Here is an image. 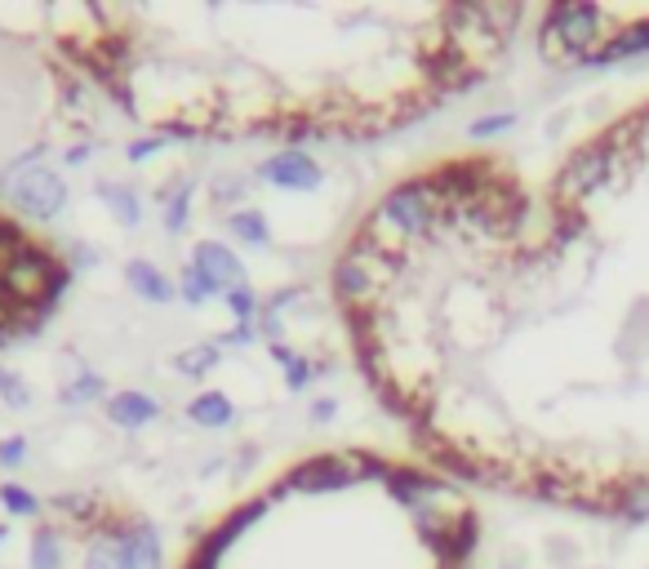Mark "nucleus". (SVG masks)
<instances>
[{"label":"nucleus","mask_w":649,"mask_h":569,"mask_svg":"<svg viewBox=\"0 0 649 569\" xmlns=\"http://www.w3.org/2000/svg\"><path fill=\"white\" fill-rule=\"evenodd\" d=\"M19 205L28 209V214H37V218H50L59 205H63V183L59 178H50V174H37V178H28V183H19Z\"/></svg>","instance_id":"nucleus-1"},{"label":"nucleus","mask_w":649,"mask_h":569,"mask_svg":"<svg viewBox=\"0 0 649 569\" xmlns=\"http://www.w3.org/2000/svg\"><path fill=\"white\" fill-rule=\"evenodd\" d=\"M192 414L205 418V423H223V418H227V405H218V401H200Z\"/></svg>","instance_id":"nucleus-4"},{"label":"nucleus","mask_w":649,"mask_h":569,"mask_svg":"<svg viewBox=\"0 0 649 569\" xmlns=\"http://www.w3.org/2000/svg\"><path fill=\"white\" fill-rule=\"evenodd\" d=\"M152 414V405L143 401V396H121V401H112V418L116 423H143Z\"/></svg>","instance_id":"nucleus-2"},{"label":"nucleus","mask_w":649,"mask_h":569,"mask_svg":"<svg viewBox=\"0 0 649 569\" xmlns=\"http://www.w3.org/2000/svg\"><path fill=\"white\" fill-rule=\"evenodd\" d=\"M32 560H37V569H54V565H59V547H54L50 538H41L37 551H32Z\"/></svg>","instance_id":"nucleus-3"}]
</instances>
